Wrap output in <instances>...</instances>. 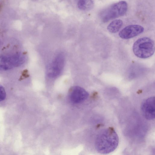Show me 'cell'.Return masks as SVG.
Masks as SVG:
<instances>
[{
  "label": "cell",
  "instance_id": "7",
  "mask_svg": "<svg viewBox=\"0 0 155 155\" xmlns=\"http://www.w3.org/2000/svg\"><path fill=\"white\" fill-rule=\"evenodd\" d=\"M89 96V94L84 89L78 86L72 87L69 90L68 97L70 101L74 103H79L85 100Z\"/></svg>",
  "mask_w": 155,
  "mask_h": 155
},
{
  "label": "cell",
  "instance_id": "10",
  "mask_svg": "<svg viewBox=\"0 0 155 155\" xmlns=\"http://www.w3.org/2000/svg\"><path fill=\"white\" fill-rule=\"evenodd\" d=\"M93 0H79L78 6L79 9L83 11H88L94 7Z\"/></svg>",
  "mask_w": 155,
  "mask_h": 155
},
{
  "label": "cell",
  "instance_id": "11",
  "mask_svg": "<svg viewBox=\"0 0 155 155\" xmlns=\"http://www.w3.org/2000/svg\"><path fill=\"white\" fill-rule=\"evenodd\" d=\"M6 96L5 89L3 86L0 85V101L4 100Z\"/></svg>",
  "mask_w": 155,
  "mask_h": 155
},
{
  "label": "cell",
  "instance_id": "6",
  "mask_svg": "<svg viewBox=\"0 0 155 155\" xmlns=\"http://www.w3.org/2000/svg\"><path fill=\"white\" fill-rule=\"evenodd\" d=\"M141 110L143 117L148 120L155 118V97L152 96L144 100L141 105Z\"/></svg>",
  "mask_w": 155,
  "mask_h": 155
},
{
  "label": "cell",
  "instance_id": "9",
  "mask_svg": "<svg viewBox=\"0 0 155 155\" xmlns=\"http://www.w3.org/2000/svg\"><path fill=\"white\" fill-rule=\"evenodd\" d=\"M123 21L120 19H115L108 25L107 29L111 33H116L119 31L123 25Z\"/></svg>",
  "mask_w": 155,
  "mask_h": 155
},
{
  "label": "cell",
  "instance_id": "5",
  "mask_svg": "<svg viewBox=\"0 0 155 155\" xmlns=\"http://www.w3.org/2000/svg\"><path fill=\"white\" fill-rule=\"evenodd\" d=\"M64 60L63 54H59L57 55L48 67L47 74L48 77L54 78L58 76L64 68Z\"/></svg>",
  "mask_w": 155,
  "mask_h": 155
},
{
  "label": "cell",
  "instance_id": "4",
  "mask_svg": "<svg viewBox=\"0 0 155 155\" xmlns=\"http://www.w3.org/2000/svg\"><path fill=\"white\" fill-rule=\"evenodd\" d=\"M24 56L21 54L0 55V71H5L19 66L24 62Z\"/></svg>",
  "mask_w": 155,
  "mask_h": 155
},
{
  "label": "cell",
  "instance_id": "3",
  "mask_svg": "<svg viewBox=\"0 0 155 155\" xmlns=\"http://www.w3.org/2000/svg\"><path fill=\"white\" fill-rule=\"evenodd\" d=\"M127 2L122 1L114 3L103 11L101 14V18L104 22L122 16L126 13L127 9Z\"/></svg>",
  "mask_w": 155,
  "mask_h": 155
},
{
  "label": "cell",
  "instance_id": "2",
  "mask_svg": "<svg viewBox=\"0 0 155 155\" xmlns=\"http://www.w3.org/2000/svg\"><path fill=\"white\" fill-rule=\"evenodd\" d=\"M134 54L141 58H147L151 56L155 51V44L151 38L144 37L135 41L133 46Z\"/></svg>",
  "mask_w": 155,
  "mask_h": 155
},
{
  "label": "cell",
  "instance_id": "8",
  "mask_svg": "<svg viewBox=\"0 0 155 155\" xmlns=\"http://www.w3.org/2000/svg\"><path fill=\"white\" fill-rule=\"evenodd\" d=\"M144 31V28L140 25H133L125 27L119 32V37L124 39H129L136 37L142 33Z\"/></svg>",
  "mask_w": 155,
  "mask_h": 155
},
{
  "label": "cell",
  "instance_id": "1",
  "mask_svg": "<svg viewBox=\"0 0 155 155\" xmlns=\"http://www.w3.org/2000/svg\"><path fill=\"white\" fill-rule=\"evenodd\" d=\"M118 136L114 128L108 127L101 130L97 134L95 141L97 151L101 154H107L114 151L118 146Z\"/></svg>",
  "mask_w": 155,
  "mask_h": 155
}]
</instances>
